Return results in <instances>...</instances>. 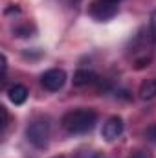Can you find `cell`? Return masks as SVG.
Listing matches in <instances>:
<instances>
[{"label":"cell","mask_w":156,"mask_h":158,"mask_svg":"<svg viewBox=\"0 0 156 158\" xmlns=\"http://www.w3.org/2000/svg\"><path fill=\"white\" fill-rule=\"evenodd\" d=\"M97 121V114L92 110V109H77V110H70L66 112L61 123H63V129L70 134H84L88 131L94 129Z\"/></svg>","instance_id":"1"},{"label":"cell","mask_w":156,"mask_h":158,"mask_svg":"<svg viewBox=\"0 0 156 158\" xmlns=\"http://www.w3.org/2000/svg\"><path fill=\"white\" fill-rule=\"evenodd\" d=\"M26 136L30 140V143H33L35 147L44 149L50 142V127L46 121H33L28 131H26Z\"/></svg>","instance_id":"2"},{"label":"cell","mask_w":156,"mask_h":158,"mask_svg":"<svg viewBox=\"0 0 156 158\" xmlns=\"http://www.w3.org/2000/svg\"><path fill=\"white\" fill-rule=\"evenodd\" d=\"M40 83H42V86H44L46 90L57 92V90H61V88L64 86V83H66V72L61 70V68H51V70H48V72L42 74Z\"/></svg>","instance_id":"3"},{"label":"cell","mask_w":156,"mask_h":158,"mask_svg":"<svg viewBox=\"0 0 156 158\" xmlns=\"http://www.w3.org/2000/svg\"><path fill=\"white\" fill-rule=\"evenodd\" d=\"M90 13H92V17L97 19V20L112 19L117 13V4L107 2V0H94L92 6H90Z\"/></svg>","instance_id":"4"},{"label":"cell","mask_w":156,"mask_h":158,"mask_svg":"<svg viewBox=\"0 0 156 158\" xmlns=\"http://www.w3.org/2000/svg\"><path fill=\"white\" fill-rule=\"evenodd\" d=\"M123 132V119L119 116H112L103 123V129H101V136L107 140V142H114L121 136Z\"/></svg>","instance_id":"5"},{"label":"cell","mask_w":156,"mask_h":158,"mask_svg":"<svg viewBox=\"0 0 156 158\" xmlns=\"http://www.w3.org/2000/svg\"><path fill=\"white\" fill-rule=\"evenodd\" d=\"M28 88L24 86V85H13V86H9L7 88V98H9V101L11 103H15V105H22L26 99H28Z\"/></svg>","instance_id":"6"},{"label":"cell","mask_w":156,"mask_h":158,"mask_svg":"<svg viewBox=\"0 0 156 158\" xmlns=\"http://www.w3.org/2000/svg\"><path fill=\"white\" fill-rule=\"evenodd\" d=\"M96 72H92V70H86V68H79L76 70V74H74V85L76 86H86V85H92V83H96Z\"/></svg>","instance_id":"7"},{"label":"cell","mask_w":156,"mask_h":158,"mask_svg":"<svg viewBox=\"0 0 156 158\" xmlns=\"http://www.w3.org/2000/svg\"><path fill=\"white\" fill-rule=\"evenodd\" d=\"M156 96V79H147L140 86V98L142 99H153Z\"/></svg>","instance_id":"8"},{"label":"cell","mask_w":156,"mask_h":158,"mask_svg":"<svg viewBox=\"0 0 156 158\" xmlns=\"http://www.w3.org/2000/svg\"><path fill=\"white\" fill-rule=\"evenodd\" d=\"M145 138H147L149 142L156 143V123H153L151 127H147V129H145Z\"/></svg>","instance_id":"9"},{"label":"cell","mask_w":156,"mask_h":158,"mask_svg":"<svg viewBox=\"0 0 156 158\" xmlns=\"http://www.w3.org/2000/svg\"><path fill=\"white\" fill-rule=\"evenodd\" d=\"M76 158H101V155L96 151H83V153H77Z\"/></svg>","instance_id":"10"},{"label":"cell","mask_w":156,"mask_h":158,"mask_svg":"<svg viewBox=\"0 0 156 158\" xmlns=\"http://www.w3.org/2000/svg\"><path fill=\"white\" fill-rule=\"evenodd\" d=\"M0 112H2V129H6L7 127V109L0 107Z\"/></svg>","instance_id":"11"},{"label":"cell","mask_w":156,"mask_h":158,"mask_svg":"<svg viewBox=\"0 0 156 158\" xmlns=\"http://www.w3.org/2000/svg\"><path fill=\"white\" fill-rule=\"evenodd\" d=\"M151 30H153V35H154V39H156V9L151 15Z\"/></svg>","instance_id":"12"},{"label":"cell","mask_w":156,"mask_h":158,"mask_svg":"<svg viewBox=\"0 0 156 158\" xmlns=\"http://www.w3.org/2000/svg\"><path fill=\"white\" fill-rule=\"evenodd\" d=\"M132 158H151V156H149V155H145L143 151H138V153H134V156H132Z\"/></svg>","instance_id":"13"},{"label":"cell","mask_w":156,"mask_h":158,"mask_svg":"<svg viewBox=\"0 0 156 158\" xmlns=\"http://www.w3.org/2000/svg\"><path fill=\"white\" fill-rule=\"evenodd\" d=\"M107 2H112V4H117V2H119V0H107Z\"/></svg>","instance_id":"14"}]
</instances>
